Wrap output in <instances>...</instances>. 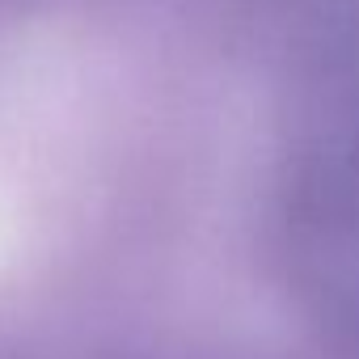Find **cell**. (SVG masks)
<instances>
[{
	"mask_svg": "<svg viewBox=\"0 0 359 359\" xmlns=\"http://www.w3.org/2000/svg\"><path fill=\"white\" fill-rule=\"evenodd\" d=\"M283 262L317 321L359 334V135L300 161L283 203Z\"/></svg>",
	"mask_w": 359,
	"mask_h": 359,
	"instance_id": "1",
	"label": "cell"
}]
</instances>
